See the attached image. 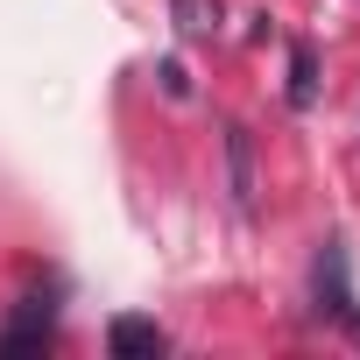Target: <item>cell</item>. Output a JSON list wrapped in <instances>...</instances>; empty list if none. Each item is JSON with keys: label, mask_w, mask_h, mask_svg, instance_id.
Masks as SVG:
<instances>
[{"label": "cell", "mask_w": 360, "mask_h": 360, "mask_svg": "<svg viewBox=\"0 0 360 360\" xmlns=\"http://www.w3.org/2000/svg\"><path fill=\"white\" fill-rule=\"evenodd\" d=\"M226 162H233V205L255 212V148H248V127H226Z\"/></svg>", "instance_id": "3"}, {"label": "cell", "mask_w": 360, "mask_h": 360, "mask_svg": "<svg viewBox=\"0 0 360 360\" xmlns=\"http://www.w3.org/2000/svg\"><path fill=\"white\" fill-rule=\"evenodd\" d=\"M311 78H318V64H311V50H297L290 57V99L297 106H311Z\"/></svg>", "instance_id": "5"}, {"label": "cell", "mask_w": 360, "mask_h": 360, "mask_svg": "<svg viewBox=\"0 0 360 360\" xmlns=\"http://www.w3.org/2000/svg\"><path fill=\"white\" fill-rule=\"evenodd\" d=\"M57 339V304L50 297H22V311L0 325V353H43Z\"/></svg>", "instance_id": "1"}, {"label": "cell", "mask_w": 360, "mask_h": 360, "mask_svg": "<svg viewBox=\"0 0 360 360\" xmlns=\"http://www.w3.org/2000/svg\"><path fill=\"white\" fill-rule=\"evenodd\" d=\"M162 346H169V332H162L155 318H113V325H106V353H113V360H155Z\"/></svg>", "instance_id": "2"}, {"label": "cell", "mask_w": 360, "mask_h": 360, "mask_svg": "<svg viewBox=\"0 0 360 360\" xmlns=\"http://www.w3.org/2000/svg\"><path fill=\"white\" fill-rule=\"evenodd\" d=\"M169 15H176V36H212L219 29V0H169Z\"/></svg>", "instance_id": "4"}]
</instances>
